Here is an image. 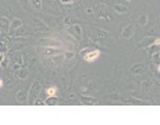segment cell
Returning <instances> with one entry per match:
<instances>
[{"label":"cell","mask_w":160,"mask_h":125,"mask_svg":"<svg viewBox=\"0 0 160 125\" xmlns=\"http://www.w3.org/2000/svg\"><path fill=\"white\" fill-rule=\"evenodd\" d=\"M157 51H160V46H157V45H152V46H149V56L155 54V53H157Z\"/></svg>","instance_id":"ffe728a7"},{"label":"cell","mask_w":160,"mask_h":125,"mask_svg":"<svg viewBox=\"0 0 160 125\" xmlns=\"http://www.w3.org/2000/svg\"><path fill=\"white\" fill-rule=\"evenodd\" d=\"M113 10L119 14H124V13H127L128 11V7L127 6H124V4H114L113 6Z\"/></svg>","instance_id":"8fae6325"},{"label":"cell","mask_w":160,"mask_h":125,"mask_svg":"<svg viewBox=\"0 0 160 125\" xmlns=\"http://www.w3.org/2000/svg\"><path fill=\"white\" fill-rule=\"evenodd\" d=\"M151 59H152V63H153V64L159 65L160 64V51H157V53H155V54H152Z\"/></svg>","instance_id":"2e32d148"},{"label":"cell","mask_w":160,"mask_h":125,"mask_svg":"<svg viewBox=\"0 0 160 125\" xmlns=\"http://www.w3.org/2000/svg\"><path fill=\"white\" fill-rule=\"evenodd\" d=\"M15 74H17V77H18L20 79H25L28 77V68L25 67V65H23L20 69L15 71Z\"/></svg>","instance_id":"ba28073f"},{"label":"cell","mask_w":160,"mask_h":125,"mask_svg":"<svg viewBox=\"0 0 160 125\" xmlns=\"http://www.w3.org/2000/svg\"><path fill=\"white\" fill-rule=\"evenodd\" d=\"M46 104H49V106H56V104H59V100H57V97H55V96H49L47 100H46Z\"/></svg>","instance_id":"9a60e30c"},{"label":"cell","mask_w":160,"mask_h":125,"mask_svg":"<svg viewBox=\"0 0 160 125\" xmlns=\"http://www.w3.org/2000/svg\"><path fill=\"white\" fill-rule=\"evenodd\" d=\"M70 32L73 33L77 39H81V38H82V29H81V27H79L78 24L71 25V28H70Z\"/></svg>","instance_id":"277c9868"},{"label":"cell","mask_w":160,"mask_h":125,"mask_svg":"<svg viewBox=\"0 0 160 125\" xmlns=\"http://www.w3.org/2000/svg\"><path fill=\"white\" fill-rule=\"evenodd\" d=\"M74 21H75L74 18H64V22H65V24H68V25H70V24H71V25H74V24H75Z\"/></svg>","instance_id":"603a6c76"},{"label":"cell","mask_w":160,"mask_h":125,"mask_svg":"<svg viewBox=\"0 0 160 125\" xmlns=\"http://www.w3.org/2000/svg\"><path fill=\"white\" fill-rule=\"evenodd\" d=\"M153 45H157V46H160V38H156L155 43H153Z\"/></svg>","instance_id":"83f0119b"},{"label":"cell","mask_w":160,"mask_h":125,"mask_svg":"<svg viewBox=\"0 0 160 125\" xmlns=\"http://www.w3.org/2000/svg\"><path fill=\"white\" fill-rule=\"evenodd\" d=\"M33 104H35V106H43V104H46V102H41V100L38 99V100L33 102Z\"/></svg>","instance_id":"d4e9b609"},{"label":"cell","mask_w":160,"mask_h":125,"mask_svg":"<svg viewBox=\"0 0 160 125\" xmlns=\"http://www.w3.org/2000/svg\"><path fill=\"white\" fill-rule=\"evenodd\" d=\"M43 53H45V54H49V56H55V54H57V53H59V50H57L56 47L47 46V47H45V49H43Z\"/></svg>","instance_id":"4fadbf2b"},{"label":"cell","mask_w":160,"mask_h":125,"mask_svg":"<svg viewBox=\"0 0 160 125\" xmlns=\"http://www.w3.org/2000/svg\"><path fill=\"white\" fill-rule=\"evenodd\" d=\"M0 22H1V29H4L6 32H10V25H11V22H9V18L1 17L0 18Z\"/></svg>","instance_id":"9c48e42d"},{"label":"cell","mask_w":160,"mask_h":125,"mask_svg":"<svg viewBox=\"0 0 160 125\" xmlns=\"http://www.w3.org/2000/svg\"><path fill=\"white\" fill-rule=\"evenodd\" d=\"M81 103H82V104H88V106H92V104H96V100L93 99V97L82 96L81 97Z\"/></svg>","instance_id":"7c38bea8"},{"label":"cell","mask_w":160,"mask_h":125,"mask_svg":"<svg viewBox=\"0 0 160 125\" xmlns=\"http://www.w3.org/2000/svg\"><path fill=\"white\" fill-rule=\"evenodd\" d=\"M31 4L35 10H42V0H31Z\"/></svg>","instance_id":"e0dca14e"},{"label":"cell","mask_w":160,"mask_h":125,"mask_svg":"<svg viewBox=\"0 0 160 125\" xmlns=\"http://www.w3.org/2000/svg\"><path fill=\"white\" fill-rule=\"evenodd\" d=\"M7 64H9V59H7V54H1V63H0V65H1L3 68H6V67H7Z\"/></svg>","instance_id":"44dd1931"},{"label":"cell","mask_w":160,"mask_h":125,"mask_svg":"<svg viewBox=\"0 0 160 125\" xmlns=\"http://www.w3.org/2000/svg\"><path fill=\"white\" fill-rule=\"evenodd\" d=\"M148 86H151V82H149V81H145V82L142 83V89H143V90H146Z\"/></svg>","instance_id":"cb8c5ba5"},{"label":"cell","mask_w":160,"mask_h":125,"mask_svg":"<svg viewBox=\"0 0 160 125\" xmlns=\"http://www.w3.org/2000/svg\"><path fill=\"white\" fill-rule=\"evenodd\" d=\"M157 71H159V72H160V64L157 65Z\"/></svg>","instance_id":"f546056e"},{"label":"cell","mask_w":160,"mask_h":125,"mask_svg":"<svg viewBox=\"0 0 160 125\" xmlns=\"http://www.w3.org/2000/svg\"><path fill=\"white\" fill-rule=\"evenodd\" d=\"M46 93H47V97L49 96H56V93H57V88H56V86H50V88L46 89Z\"/></svg>","instance_id":"d6986e66"},{"label":"cell","mask_w":160,"mask_h":125,"mask_svg":"<svg viewBox=\"0 0 160 125\" xmlns=\"http://www.w3.org/2000/svg\"><path fill=\"white\" fill-rule=\"evenodd\" d=\"M60 1H61L63 4H70V3H74L75 0H60Z\"/></svg>","instance_id":"484cf974"},{"label":"cell","mask_w":160,"mask_h":125,"mask_svg":"<svg viewBox=\"0 0 160 125\" xmlns=\"http://www.w3.org/2000/svg\"><path fill=\"white\" fill-rule=\"evenodd\" d=\"M157 36H146V38H143L141 40V43H139V47H149L152 46L153 43H155V39Z\"/></svg>","instance_id":"5b68a950"},{"label":"cell","mask_w":160,"mask_h":125,"mask_svg":"<svg viewBox=\"0 0 160 125\" xmlns=\"http://www.w3.org/2000/svg\"><path fill=\"white\" fill-rule=\"evenodd\" d=\"M27 96H28L27 89H21V90L15 95V97H17V100H18V102H25V100H27Z\"/></svg>","instance_id":"30bf717a"},{"label":"cell","mask_w":160,"mask_h":125,"mask_svg":"<svg viewBox=\"0 0 160 125\" xmlns=\"http://www.w3.org/2000/svg\"><path fill=\"white\" fill-rule=\"evenodd\" d=\"M99 56H100V51L97 50V49H95V50H93V49H88L87 53H85L82 57H84V60H85V61L92 63V61H95Z\"/></svg>","instance_id":"6da1fadb"},{"label":"cell","mask_w":160,"mask_h":125,"mask_svg":"<svg viewBox=\"0 0 160 125\" xmlns=\"http://www.w3.org/2000/svg\"><path fill=\"white\" fill-rule=\"evenodd\" d=\"M18 3L24 10H27L28 7H29V3H31V1H29V0H18Z\"/></svg>","instance_id":"7402d4cb"},{"label":"cell","mask_w":160,"mask_h":125,"mask_svg":"<svg viewBox=\"0 0 160 125\" xmlns=\"http://www.w3.org/2000/svg\"><path fill=\"white\" fill-rule=\"evenodd\" d=\"M134 31H135V27H134V24H128L127 27L123 29L121 38H123V39H131V38L134 36Z\"/></svg>","instance_id":"3957f363"},{"label":"cell","mask_w":160,"mask_h":125,"mask_svg":"<svg viewBox=\"0 0 160 125\" xmlns=\"http://www.w3.org/2000/svg\"><path fill=\"white\" fill-rule=\"evenodd\" d=\"M127 1H131V0H127Z\"/></svg>","instance_id":"4dcf8cb0"},{"label":"cell","mask_w":160,"mask_h":125,"mask_svg":"<svg viewBox=\"0 0 160 125\" xmlns=\"http://www.w3.org/2000/svg\"><path fill=\"white\" fill-rule=\"evenodd\" d=\"M23 27V21L20 18H14L13 21H11V25H10V35H13V32L15 31V29H18V28Z\"/></svg>","instance_id":"52a82bcc"},{"label":"cell","mask_w":160,"mask_h":125,"mask_svg":"<svg viewBox=\"0 0 160 125\" xmlns=\"http://www.w3.org/2000/svg\"><path fill=\"white\" fill-rule=\"evenodd\" d=\"M87 13H88V14H92L93 11H92V9H88V10H87Z\"/></svg>","instance_id":"f1b7e54d"},{"label":"cell","mask_w":160,"mask_h":125,"mask_svg":"<svg viewBox=\"0 0 160 125\" xmlns=\"http://www.w3.org/2000/svg\"><path fill=\"white\" fill-rule=\"evenodd\" d=\"M148 14H142L141 17H139V21H138V22H139V25H141V27H146L148 25Z\"/></svg>","instance_id":"5bb4252c"},{"label":"cell","mask_w":160,"mask_h":125,"mask_svg":"<svg viewBox=\"0 0 160 125\" xmlns=\"http://www.w3.org/2000/svg\"><path fill=\"white\" fill-rule=\"evenodd\" d=\"M13 65H14V69H15V71L21 68V67H23V56L21 54H14Z\"/></svg>","instance_id":"8992f818"},{"label":"cell","mask_w":160,"mask_h":125,"mask_svg":"<svg viewBox=\"0 0 160 125\" xmlns=\"http://www.w3.org/2000/svg\"><path fill=\"white\" fill-rule=\"evenodd\" d=\"M73 56H74V53H73V51H71V53H65V59L68 60V59H71Z\"/></svg>","instance_id":"4316f807"},{"label":"cell","mask_w":160,"mask_h":125,"mask_svg":"<svg viewBox=\"0 0 160 125\" xmlns=\"http://www.w3.org/2000/svg\"><path fill=\"white\" fill-rule=\"evenodd\" d=\"M39 93H41V83L33 82L31 86V90H29V99L32 100V103L35 102V99L39 96Z\"/></svg>","instance_id":"7a4b0ae2"},{"label":"cell","mask_w":160,"mask_h":125,"mask_svg":"<svg viewBox=\"0 0 160 125\" xmlns=\"http://www.w3.org/2000/svg\"><path fill=\"white\" fill-rule=\"evenodd\" d=\"M143 71V64H135L132 67V72L134 74H141Z\"/></svg>","instance_id":"ac0fdd59"}]
</instances>
